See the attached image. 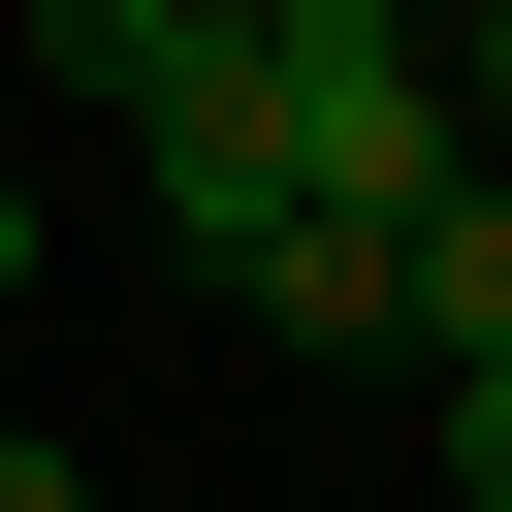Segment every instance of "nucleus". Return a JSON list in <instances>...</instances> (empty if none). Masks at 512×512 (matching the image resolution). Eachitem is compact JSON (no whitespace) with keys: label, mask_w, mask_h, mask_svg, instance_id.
<instances>
[{"label":"nucleus","mask_w":512,"mask_h":512,"mask_svg":"<svg viewBox=\"0 0 512 512\" xmlns=\"http://www.w3.org/2000/svg\"><path fill=\"white\" fill-rule=\"evenodd\" d=\"M192 288H224L256 352H384V224H320V192H256V224L192 256Z\"/></svg>","instance_id":"2"},{"label":"nucleus","mask_w":512,"mask_h":512,"mask_svg":"<svg viewBox=\"0 0 512 512\" xmlns=\"http://www.w3.org/2000/svg\"><path fill=\"white\" fill-rule=\"evenodd\" d=\"M256 32H288V0H64V64H96V96H128V128H160V96H224V64H256Z\"/></svg>","instance_id":"4"},{"label":"nucleus","mask_w":512,"mask_h":512,"mask_svg":"<svg viewBox=\"0 0 512 512\" xmlns=\"http://www.w3.org/2000/svg\"><path fill=\"white\" fill-rule=\"evenodd\" d=\"M96 512H128V480H96Z\"/></svg>","instance_id":"10"},{"label":"nucleus","mask_w":512,"mask_h":512,"mask_svg":"<svg viewBox=\"0 0 512 512\" xmlns=\"http://www.w3.org/2000/svg\"><path fill=\"white\" fill-rule=\"evenodd\" d=\"M32 32H64V0H32Z\"/></svg>","instance_id":"9"},{"label":"nucleus","mask_w":512,"mask_h":512,"mask_svg":"<svg viewBox=\"0 0 512 512\" xmlns=\"http://www.w3.org/2000/svg\"><path fill=\"white\" fill-rule=\"evenodd\" d=\"M448 160H512V0H480V32H448Z\"/></svg>","instance_id":"6"},{"label":"nucleus","mask_w":512,"mask_h":512,"mask_svg":"<svg viewBox=\"0 0 512 512\" xmlns=\"http://www.w3.org/2000/svg\"><path fill=\"white\" fill-rule=\"evenodd\" d=\"M0 512H96V480H64V448H32V416H0Z\"/></svg>","instance_id":"7"},{"label":"nucleus","mask_w":512,"mask_h":512,"mask_svg":"<svg viewBox=\"0 0 512 512\" xmlns=\"http://www.w3.org/2000/svg\"><path fill=\"white\" fill-rule=\"evenodd\" d=\"M384 320H416V352H512V160H448V192L384 224Z\"/></svg>","instance_id":"3"},{"label":"nucleus","mask_w":512,"mask_h":512,"mask_svg":"<svg viewBox=\"0 0 512 512\" xmlns=\"http://www.w3.org/2000/svg\"><path fill=\"white\" fill-rule=\"evenodd\" d=\"M256 160H288L320 224H416V192H448V32H416V0H288V32H256Z\"/></svg>","instance_id":"1"},{"label":"nucleus","mask_w":512,"mask_h":512,"mask_svg":"<svg viewBox=\"0 0 512 512\" xmlns=\"http://www.w3.org/2000/svg\"><path fill=\"white\" fill-rule=\"evenodd\" d=\"M448 512H512V352H448Z\"/></svg>","instance_id":"5"},{"label":"nucleus","mask_w":512,"mask_h":512,"mask_svg":"<svg viewBox=\"0 0 512 512\" xmlns=\"http://www.w3.org/2000/svg\"><path fill=\"white\" fill-rule=\"evenodd\" d=\"M0 288H32V160H0Z\"/></svg>","instance_id":"8"}]
</instances>
